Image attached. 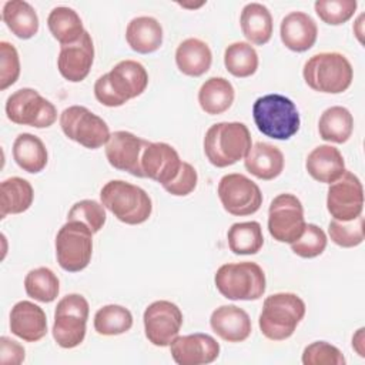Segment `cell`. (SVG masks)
<instances>
[{
    "instance_id": "6da1fadb",
    "label": "cell",
    "mask_w": 365,
    "mask_h": 365,
    "mask_svg": "<svg viewBox=\"0 0 365 365\" xmlns=\"http://www.w3.org/2000/svg\"><path fill=\"white\" fill-rule=\"evenodd\" d=\"M252 145L251 133L244 123L222 121L212 124L204 137L207 160L218 168L244 160Z\"/></svg>"
},
{
    "instance_id": "7a4b0ae2",
    "label": "cell",
    "mask_w": 365,
    "mask_h": 365,
    "mask_svg": "<svg viewBox=\"0 0 365 365\" xmlns=\"http://www.w3.org/2000/svg\"><path fill=\"white\" fill-rule=\"evenodd\" d=\"M252 118L264 135L274 140H289L301 125L297 106L282 94H265L252 106Z\"/></svg>"
},
{
    "instance_id": "3957f363",
    "label": "cell",
    "mask_w": 365,
    "mask_h": 365,
    "mask_svg": "<svg viewBox=\"0 0 365 365\" xmlns=\"http://www.w3.org/2000/svg\"><path fill=\"white\" fill-rule=\"evenodd\" d=\"M305 309V302L297 294L278 292L267 297L258 319L262 335L271 341L288 339L302 321Z\"/></svg>"
},
{
    "instance_id": "277c9868",
    "label": "cell",
    "mask_w": 365,
    "mask_h": 365,
    "mask_svg": "<svg viewBox=\"0 0 365 365\" xmlns=\"http://www.w3.org/2000/svg\"><path fill=\"white\" fill-rule=\"evenodd\" d=\"M308 87L325 94H339L348 90L354 80L349 60L336 51H324L311 56L302 68Z\"/></svg>"
},
{
    "instance_id": "5b68a950",
    "label": "cell",
    "mask_w": 365,
    "mask_h": 365,
    "mask_svg": "<svg viewBox=\"0 0 365 365\" xmlns=\"http://www.w3.org/2000/svg\"><path fill=\"white\" fill-rule=\"evenodd\" d=\"M101 204L114 214V217L128 225L145 222L153 212L150 195L138 185L123 180L106 182L100 191Z\"/></svg>"
},
{
    "instance_id": "8992f818",
    "label": "cell",
    "mask_w": 365,
    "mask_h": 365,
    "mask_svg": "<svg viewBox=\"0 0 365 365\" xmlns=\"http://www.w3.org/2000/svg\"><path fill=\"white\" fill-rule=\"evenodd\" d=\"M214 282L218 292L232 301L259 299L267 288L262 268L251 261L221 265L215 272Z\"/></svg>"
},
{
    "instance_id": "52a82bcc",
    "label": "cell",
    "mask_w": 365,
    "mask_h": 365,
    "mask_svg": "<svg viewBox=\"0 0 365 365\" xmlns=\"http://www.w3.org/2000/svg\"><path fill=\"white\" fill-rule=\"evenodd\" d=\"M88 311V302L80 294H68L57 302L51 332L58 346L71 349L84 341Z\"/></svg>"
},
{
    "instance_id": "ba28073f",
    "label": "cell",
    "mask_w": 365,
    "mask_h": 365,
    "mask_svg": "<svg viewBox=\"0 0 365 365\" xmlns=\"http://www.w3.org/2000/svg\"><path fill=\"white\" fill-rule=\"evenodd\" d=\"M93 232L81 221H67L56 235V257L67 272H80L91 261Z\"/></svg>"
},
{
    "instance_id": "9c48e42d",
    "label": "cell",
    "mask_w": 365,
    "mask_h": 365,
    "mask_svg": "<svg viewBox=\"0 0 365 365\" xmlns=\"http://www.w3.org/2000/svg\"><path fill=\"white\" fill-rule=\"evenodd\" d=\"M6 114L11 123L34 128H47L57 120L54 104L30 87L20 88L7 97Z\"/></svg>"
},
{
    "instance_id": "30bf717a",
    "label": "cell",
    "mask_w": 365,
    "mask_h": 365,
    "mask_svg": "<svg viewBox=\"0 0 365 365\" xmlns=\"http://www.w3.org/2000/svg\"><path fill=\"white\" fill-rule=\"evenodd\" d=\"M60 127L66 137L88 150H97L110 140L107 123L84 106H70L60 114Z\"/></svg>"
},
{
    "instance_id": "8fae6325",
    "label": "cell",
    "mask_w": 365,
    "mask_h": 365,
    "mask_svg": "<svg viewBox=\"0 0 365 365\" xmlns=\"http://www.w3.org/2000/svg\"><path fill=\"white\" fill-rule=\"evenodd\" d=\"M304 207L294 194H278L268 208V231L278 242L292 244L305 228Z\"/></svg>"
},
{
    "instance_id": "7c38bea8",
    "label": "cell",
    "mask_w": 365,
    "mask_h": 365,
    "mask_svg": "<svg viewBox=\"0 0 365 365\" xmlns=\"http://www.w3.org/2000/svg\"><path fill=\"white\" fill-rule=\"evenodd\" d=\"M218 197L224 210L235 217L251 215L262 205L259 187L244 174L224 175L218 182Z\"/></svg>"
},
{
    "instance_id": "4fadbf2b",
    "label": "cell",
    "mask_w": 365,
    "mask_h": 365,
    "mask_svg": "<svg viewBox=\"0 0 365 365\" xmlns=\"http://www.w3.org/2000/svg\"><path fill=\"white\" fill-rule=\"evenodd\" d=\"M327 210L332 220L351 221L362 214L364 188L361 180L345 170L344 174L329 184L327 194Z\"/></svg>"
},
{
    "instance_id": "5bb4252c",
    "label": "cell",
    "mask_w": 365,
    "mask_h": 365,
    "mask_svg": "<svg viewBox=\"0 0 365 365\" xmlns=\"http://www.w3.org/2000/svg\"><path fill=\"white\" fill-rule=\"evenodd\" d=\"M145 338L155 346H170L182 327V312L171 301L150 304L143 315Z\"/></svg>"
},
{
    "instance_id": "9a60e30c",
    "label": "cell",
    "mask_w": 365,
    "mask_h": 365,
    "mask_svg": "<svg viewBox=\"0 0 365 365\" xmlns=\"http://www.w3.org/2000/svg\"><path fill=\"white\" fill-rule=\"evenodd\" d=\"M150 141L137 137L130 131H114L106 144V157L111 167L125 171L134 177L144 178L141 155Z\"/></svg>"
},
{
    "instance_id": "2e32d148",
    "label": "cell",
    "mask_w": 365,
    "mask_h": 365,
    "mask_svg": "<svg viewBox=\"0 0 365 365\" xmlns=\"http://www.w3.org/2000/svg\"><path fill=\"white\" fill-rule=\"evenodd\" d=\"M181 164L182 161L177 150L167 143H150L141 155V170L144 177L163 187L178 175Z\"/></svg>"
},
{
    "instance_id": "e0dca14e",
    "label": "cell",
    "mask_w": 365,
    "mask_h": 365,
    "mask_svg": "<svg viewBox=\"0 0 365 365\" xmlns=\"http://www.w3.org/2000/svg\"><path fill=\"white\" fill-rule=\"evenodd\" d=\"M170 352L178 365H204L218 358L220 344L208 334L177 335L170 344Z\"/></svg>"
},
{
    "instance_id": "ac0fdd59",
    "label": "cell",
    "mask_w": 365,
    "mask_h": 365,
    "mask_svg": "<svg viewBox=\"0 0 365 365\" xmlns=\"http://www.w3.org/2000/svg\"><path fill=\"white\" fill-rule=\"evenodd\" d=\"M94 61V43L88 31H84L78 41L61 46L57 57V68L60 74L71 83L83 81Z\"/></svg>"
},
{
    "instance_id": "d6986e66",
    "label": "cell",
    "mask_w": 365,
    "mask_h": 365,
    "mask_svg": "<svg viewBox=\"0 0 365 365\" xmlns=\"http://www.w3.org/2000/svg\"><path fill=\"white\" fill-rule=\"evenodd\" d=\"M10 331L26 342H37L47 334L43 308L30 301H19L10 311Z\"/></svg>"
},
{
    "instance_id": "ffe728a7",
    "label": "cell",
    "mask_w": 365,
    "mask_h": 365,
    "mask_svg": "<svg viewBox=\"0 0 365 365\" xmlns=\"http://www.w3.org/2000/svg\"><path fill=\"white\" fill-rule=\"evenodd\" d=\"M279 36L287 48L295 53H304L315 44L318 27L309 14L291 11L281 20Z\"/></svg>"
},
{
    "instance_id": "44dd1931",
    "label": "cell",
    "mask_w": 365,
    "mask_h": 365,
    "mask_svg": "<svg viewBox=\"0 0 365 365\" xmlns=\"http://www.w3.org/2000/svg\"><path fill=\"white\" fill-rule=\"evenodd\" d=\"M107 76L110 86L124 103L141 96L148 86V73L144 66L135 60L117 63Z\"/></svg>"
},
{
    "instance_id": "7402d4cb",
    "label": "cell",
    "mask_w": 365,
    "mask_h": 365,
    "mask_svg": "<svg viewBox=\"0 0 365 365\" xmlns=\"http://www.w3.org/2000/svg\"><path fill=\"white\" fill-rule=\"evenodd\" d=\"M212 331L227 342H242L252 331L250 315L237 305H221L210 317Z\"/></svg>"
},
{
    "instance_id": "603a6c76",
    "label": "cell",
    "mask_w": 365,
    "mask_h": 365,
    "mask_svg": "<svg viewBox=\"0 0 365 365\" xmlns=\"http://www.w3.org/2000/svg\"><path fill=\"white\" fill-rule=\"evenodd\" d=\"M284 163L285 160L282 151L278 147L262 141L251 145L244 158L247 171L264 181L277 178L284 170Z\"/></svg>"
},
{
    "instance_id": "cb8c5ba5",
    "label": "cell",
    "mask_w": 365,
    "mask_h": 365,
    "mask_svg": "<svg viewBox=\"0 0 365 365\" xmlns=\"http://www.w3.org/2000/svg\"><path fill=\"white\" fill-rule=\"evenodd\" d=\"M305 168L315 181L332 184L344 174L345 161L336 147L322 144L308 154Z\"/></svg>"
},
{
    "instance_id": "d4e9b609",
    "label": "cell",
    "mask_w": 365,
    "mask_h": 365,
    "mask_svg": "<svg viewBox=\"0 0 365 365\" xmlns=\"http://www.w3.org/2000/svg\"><path fill=\"white\" fill-rule=\"evenodd\" d=\"M212 63L210 46L195 37L182 40L175 50V64L178 70L188 77L205 74Z\"/></svg>"
},
{
    "instance_id": "484cf974",
    "label": "cell",
    "mask_w": 365,
    "mask_h": 365,
    "mask_svg": "<svg viewBox=\"0 0 365 365\" xmlns=\"http://www.w3.org/2000/svg\"><path fill=\"white\" fill-rule=\"evenodd\" d=\"M125 40L131 50L140 54L157 51L163 44V27L151 16L134 17L125 29Z\"/></svg>"
},
{
    "instance_id": "4316f807",
    "label": "cell",
    "mask_w": 365,
    "mask_h": 365,
    "mask_svg": "<svg viewBox=\"0 0 365 365\" xmlns=\"http://www.w3.org/2000/svg\"><path fill=\"white\" fill-rule=\"evenodd\" d=\"M240 24L242 34L252 44L262 46L268 43L272 36V16L261 3L245 4L240 16Z\"/></svg>"
},
{
    "instance_id": "83f0119b",
    "label": "cell",
    "mask_w": 365,
    "mask_h": 365,
    "mask_svg": "<svg viewBox=\"0 0 365 365\" xmlns=\"http://www.w3.org/2000/svg\"><path fill=\"white\" fill-rule=\"evenodd\" d=\"M13 158L23 171L37 174L47 165L48 154L44 143L37 135L21 133L13 143Z\"/></svg>"
},
{
    "instance_id": "f1b7e54d",
    "label": "cell",
    "mask_w": 365,
    "mask_h": 365,
    "mask_svg": "<svg viewBox=\"0 0 365 365\" xmlns=\"http://www.w3.org/2000/svg\"><path fill=\"white\" fill-rule=\"evenodd\" d=\"M1 17L9 30L21 40H29L38 31V16L34 7L24 0L6 1Z\"/></svg>"
},
{
    "instance_id": "f546056e",
    "label": "cell",
    "mask_w": 365,
    "mask_h": 365,
    "mask_svg": "<svg viewBox=\"0 0 365 365\" xmlns=\"http://www.w3.org/2000/svg\"><path fill=\"white\" fill-rule=\"evenodd\" d=\"M234 97V87L224 77H210L198 90L200 107L210 115L225 113L232 106Z\"/></svg>"
},
{
    "instance_id": "4dcf8cb0",
    "label": "cell",
    "mask_w": 365,
    "mask_h": 365,
    "mask_svg": "<svg viewBox=\"0 0 365 365\" xmlns=\"http://www.w3.org/2000/svg\"><path fill=\"white\" fill-rule=\"evenodd\" d=\"M34 198L31 184L21 177H10L0 185V218L9 214H21L27 211Z\"/></svg>"
},
{
    "instance_id": "1f68e13d",
    "label": "cell",
    "mask_w": 365,
    "mask_h": 365,
    "mask_svg": "<svg viewBox=\"0 0 365 365\" xmlns=\"http://www.w3.org/2000/svg\"><path fill=\"white\" fill-rule=\"evenodd\" d=\"M354 131V117L342 106L327 108L318 121V133L324 141L342 144L349 140Z\"/></svg>"
},
{
    "instance_id": "d6a6232c",
    "label": "cell",
    "mask_w": 365,
    "mask_h": 365,
    "mask_svg": "<svg viewBox=\"0 0 365 365\" xmlns=\"http://www.w3.org/2000/svg\"><path fill=\"white\" fill-rule=\"evenodd\" d=\"M47 27L53 37L61 44H73L80 40L86 31L83 21L76 10L66 6L54 7L47 17Z\"/></svg>"
},
{
    "instance_id": "836d02e7",
    "label": "cell",
    "mask_w": 365,
    "mask_h": 365,
    "mask_svg": "<svg viewBox=\"0 0 365 365\" xmlns=\"http://www.w3.org/2000/svg\"><path fill=\"white\" fill-rule=\"evenodd\" d=\"M228 247L237 255L257 254L264 245L261 224L257 221L235 222L227 232Z\"/></svg>"
},
{
    "instance_id": "e575fe53",
    "label": "cell",
    "mask_w": 365,
    "mask_h": 365,
    "mask_svg": "<svg viewBox=\"0 0 365 365\" xmlns=\"http://www.w3.org/2000/svg\"><path fill=\"white\" fill-rule=\"evenodd\" d=\"M224 66L234 77L245 78L257 71L258 54L250 43L235 41L224 51Z\"/></svg>"
},
{
    "instance_id": "d590c367",
    "label": "cell",
    "mask_w": 365,
    "mask_h": 365,
    "mask_svg": "<svg viewBox=\"0 0 365 365\" xmlns=\"http://www.w3.org/2000/svg\"><path fill=\"white\" fill-rule=\"evenodd\" d=\"M133 327V315L123 305L110 304L100 308L94 315V329L100 335L113 336L130 331Z\"/></svg>"
},
{
    "instance_id": "8d00e7d4",
    "label": "cell",
    "mask_w": 365,
    "mask_h": 365,
    "mask_svg": "<svg viewBox=\"0 0 365 365\" xmlns=\"http://www.w3.org/2000/svg\"><path fill=\"white\" fill-rule=\"evenodd\" d=\"M26 294L38 302H53L60 292V281L57 275L47 267H38L24 278Z\"/></svg>"
},
{
    "instance_id": "74e56055",
    "label": "cell",
    "mask_w": 365,
    "mask_h": 365,
    "mask_svg": "<svg viewBox=\"0 0 365 365\" xmlns=\"http://www.w3.org/2000/svg\"><path fill=\"white\" fill-rule=\"evenodd\" d=\"M331 241L342 248H354L364 241V217L362 214L351 221L331 220L328 224Z\"/></svg>"
},
{
    "instance_id": "f35d334b",
    "label": "cell",
    "mask_w": 365,
    "mask_h": 365,
    "mask_svg": "<svg viewBox=\"0 0 365 365\" xmlns=\"http://www.w3.org/2000/svg\"><path fill=\"white\" fill-rule=\"evenodd\" d=\"M358 7L356 0H317L314 4L317 16L329 26L346 23Z\"/></svg>"
},
{
    "instance_id": "ab89813d",
    "label": "cell",
    "mask_w": 365,
    "mask_h": 365,
    "mask_svg": "<svg viewBox=\"0 0 365 365\" xmlns=\"http://www.w3.org/2000/svg\"><path fill=\"white\" fill-rule=\"evenodd\" d=\"M107 220L106 207L94 200H81L73 204L67 214V221L84 222L93 234L98 232Z\"/></svg>"
},
{
    "instance_id": "60d3db41",
    "label": "cell",
    "mask_w": 365,
    "mask_h": 365,
    "mask_svg": "<svg viewBox=\"0 0 365 365\" xmlns=\"http://www.w3.org/2000/svg\"><path fill=\"white\" fill-rule=\"evenodd\" d=\"M327 242V235L321 227L305 224L302 235L291 244V250L301 258H315L325 251Z\"/></svg>"
},
{
    "instance_id": "b9f144b4",
    "label": "cell",
    "mask_w": 365,
    "mask_h": 365,
    "mask_svg": "<svg viewBox=\"0 0 365 365\" xmlns=\"http://www.w3.org/2000/svg\"><path fill=\"white\" fill-rule=\"evenodd\" d=\"M304 365H345V356L332 344L325 341H315L307 345L302 351Z\"/></svg>"
},
{
    "instance_id": "7bdbcfd3",
    "label": "cell",
    "mask_w": 365,
    "mask_h": 365,
    "mask_svg": "<svg viewBox=\"0 0 365 365\" xmlns=\"http://www.w3.org/2000/svg\"><path fill=\"white\" fill-rule=\"evenodd\" d=\"M20 76V58L16 47L9 41L0 43V90H6Z\"/></svg>"
},
{
    "instance_id": "ee69618b",
    "label": "cell",
    "mask_w": 365,
    "mask_h": 365,
    "mask_svg": "<svg viewBox=\"0 0 365 365\" xmlns=\"http://www.w3.org/2000/svg\"><path fill=\"white\" fill-rule=\"evenodd\" d=\"M198 182V174L197 170L187 161H182L178 175L168 184H165L163 188L175 197H185L191 194Z\"/></svg>"
},
{
    "instance_id": "f6af8a7d",
    "label": "cell",
    "mask_w": 365,
    "mask_h": 365,
    "mask_svg": "<svg viewBox=\"0 0 365 365\" xmlns=\"http://www.w3.org/2000/svg\"><path fill=\"white\" fill-rule=\"evenodd\" d=\"M26 351L23 345L9 336L0 338V364L1 365H19L24 361Z\"/></svg>"
},
{
    "instance_id": "bcb514c9",
    "label": "cell",
    "mask_w": 365,
    "mask_h": 365,
    "mask_svg": "<svg viewBox=\"0 0 365 365\" xmlns=\"http://www.w3.org/2000/svg\"><path fill=\"white\" fill-rule=\"evenodd\" d=\"M94 96L98 103H101L106 107H120L125 104L113 90L108 81V76L103 74L100 76L94 83Z\"/></svg>"
},
{
    "instance_id": "7dc6e473",
    "label": "cell",
    "mask_w": 365,
    "mask_h": 365,
    "mask_svg": "<svg viewBox=\"0 0 365 365\" xmlns=\"http://www.w3.org/2000/svg\"><path fill=\"white\" fill-rule=\"evenodd\" d=\"M364 328H359L358 331H356V334L352 336V348L358 352V355L359 356H365V354H364Z\"/></svg>"
},
{
    "instance_id": "c3c4849f",
    "label": "cell",
    "mask_w": 365,
    "mask_h": 365,
    "mask_svg": "<svg viewBox=\"0 0 365 365\" xmlns=\"http://www.w3.org/2000/svg\"><path fill=\"white\" fill-rule=\"evenodd\" d=\"M181 7H184V9H198V7H201V6H204L205 4V1H200V3H185V1H181V3H178Z\"/></svg>"
}]
</instances>
